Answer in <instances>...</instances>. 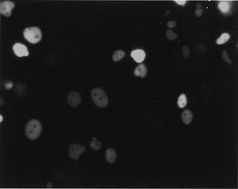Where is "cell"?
Masks as SVG:
<instances>
[{
    "mask_svg": "<svg viewBox=\"0 0 238 189\" xmlns=\"http://www.w3.org/2000/svg\"><path fill=\"white\" fill-rule=\"evenodd\" d=\"M42 129V124L39 120L35 119H31L25 126L26 136L30 140H36L40 136Z\"/></svg>",
    "mask_w": 238,
    "mask_h": 189,
    "instance_id": "1",
    "label": "cell"
},
{
    "mask_svg": "<svg viewBox=\"0 0 238 189\" xmlns=\"http://www.w3.org/2000/svg\"><path fill=\"white\" fill-rule=\"evenodd\" d=\"M91 96L93 101L97 106L104 108L108 106L109 98L103 89L99 88H93L91 92Z\"/></svg>",
    "mask_w": 238,
    "mask_h": 189,
    "instance_id": "2",
    "label": "cell"
},
{
    "mask_svg": "<svg viewBox=\"0 0 238 189\" xmlns=\"http://www.w3.org/2000/svg\"><path fill=\"white\" fill-rule=\"evenodd\" d=\"M24 35L26 40L33 44L39 42L42 38L41 31L37 27L26 28L24 32Z\"/></svg>",
    "mask_w": 238,
    "mask_h": 189,
    "instance_id": "3",
    "label": "cell"
},
{
    "mask_svg": "<svg viewBox=\"0 0 238 189\" xmlns=\"http://www.w3.org/2000/svg\"><path fill=\"white\" fill-rule=\"evenodd\" d=\"M85 147L82 145L71 144L69 147V156L70 158L77 160L79 156L85 151Z\"/></svg>",
    "mask_w": 238,
    "mask_h": 189,
    "instance_id": "4",
    "label": "cell"
},
{
    "mask_svg": "<svg viewBox=\"0 0 238 189\" xmlns=\"http://www.w3.org/2000/svg\"><path fill=\"white\" fill-rule=\"evenodd\" d=\"M67 101L70 107H76L81 102V96L77 92L72 91L68 94L67 96Z\"/></svg>",
    "mask_w": 238,
    "mask_h": 189,
    "instance_id": "5",
    "label": "cell"
},
{
    "mask_svg": "<svg viewBox=\"0 0 238 189\" xmlns=\"http://www.w3.org/2000/svg\"><path fill=\"white\" fill-rule=\"evenodd\" d=\"M15 6V4L12 2L4 1L1 4V13L6 17H10L12 14V10Z\"/></svg>",
    "mask_w": 238,
    "mask_h": 189,
    "instance_id": "6",
    "label": "cell"
},
{
    "mask_svg": "<svg viewBox=\"0 0 238 189\" xmlns=\"http://www.w3.org/2000/svg\"><path fill=\"white\" fill-rule=\"evenodd\" d=\"M13 50L15 55L19 57L23 56H28L29 55L28 49L24 44L17 43L14 44Z\"/></svg>",
    "mask_w": 238,
    "mask_h": 189,
    "instance_id": "7",
    "label": "cell"
},
{
    "mask_svg": "<svg viewBox=\"0 0 238 189\" xmlns=\"http://www.w3.org/2000/svg\"><path fill=\"white\" fill-rule=\"evenodd\" d=\"M131 56L136 62L140 63L144 60L145 57V54L142 50H137L131 52Z\"/></svg>",
    "mask_w": 238,
    "mask_h": 189,
    "instance_id": "8",
    "label": "cell"
},
{
    "mask_svg": "<svg viewBox=\"0 0 238 189\" xmlns=\"http://www.w3.org/2000/svg\"><path fill=\"white\" fill-rule=\"evenodd\" d=\"M147 69L146 66L144 64H140L134 69V74L136 77L141 78L145 77L147 74Z\"/></svg>",
    "mask_w": 238,
    "mask_h": 189,
    "instance_id": "9",
    "label": "cell"
},
{
    "mask_svg": "<svg viewBox=\"0 0 238 189\" xmlns=\"http://www.w3.org/2000/svg\"><path fill=\"white\" fill-rule=\"evenodd\" d=\"M105 158L109 163H113L115 161L117 155L116 151L112 148L108 149L105 151Z\"/></svg>",
    "mask_w": 238,
    "mask_h": 189,
    "instance_id": "10",
    "label": "cell"
},
{
    "mask_svg": "<svg viewBox=\"0 0 238 189\" xmlns=\"http://www.w3.org/2000/svg\"><path fill=\"white\" fill-rule=\"evenodd\" d=\"M181 118L183 123L188 125L191 122L193 119V114L191 111L188 110H184L181 114Z\"/></svg>",
    "mask_w": 238,
    "mask_h": 189,
    "instance_id": "11",
    "label": "cell"
},
{
    "mask_svg": "<svg viewBox=\"0 0 238 189\" xmlns=\"http://www.w3.org/2000/svg\"><path fill=\"white\" fill-rule=\"evenodd\" d=\"M126 55L125 52L122 50H118L113 54L112 59L114 62L119 61L124 58Z\"/></svg>",
    "mask_w": 238,
    "mask_h": 189,
    "instance_id": "12",
    "label": "cell"
},
{
    "mask_svg": "<svg viewBox=\"0 0 238 189\" xmlns=\"http://www.w3.org/2000/svg\"><path fill=\"white\" fill-rule=\"evenodd\" d=\"M230 38L231 36L228 33H224L217 39L216 43L218 45L223 44L230 40Z\"/></svg>",
    "mask_w": 238,
    "mask_h": 189,
    "instance_id": "13",
    "label": "cell"
},
{
    "mask_svg": "<svg viewBox=\"0 0 238 189\" xmlns=\"http://www.w3.org/2000/svg\"><path fill=\"white\" fill-rule=\"evenodd\" d=\"M178 105L180 108H183L186 106L187 104V96L184 94H181L179 96L178 102Z\"/></svg>",
    "mask_w": 238,
    "mask_h": 189,
    "instance_id": "14",
    "label": "cell"
},
{
    "mask_svg": "<svg viewBox=\"0 0 238 189\" xmlns=\"http://www.w3.org/2000/svg\"><path fill=\"white\" fill-rule=\"evenodd\" d=\"M166 37L167 39L169 40H173L177 38L178 34L172 30H168L166 32Z\"/></svg>",
    "mask_w": 238,
    "mask_h": 189,
    "instance_id": "15",
    "label": "cell"
},
{
    "mask_svg": "<svg viewBox=\"0 0 238 189\" xmlns=\"http://www.w3.org/2000/svg\"><path fill=\"white\" fill-rule=\"evenodd\" d=\"M227 2L225 1L220 2L218 4L219 9L223 13L227 12L230 9V6Z\"/></svg>",
    "mask_w": 238,
    "mask_h": 189,
    "instance_id": "16",
    "label": "cell"
},
{
    "mask_svg": "<svg viewBox=\"0 0 238 189\" xmlns=\"http://www.w3.org/2000/svg\"><path fill=\"white\" fill-rule=\"evenodd\" d=\"M195 50L199 54H205L206 51V46L203 43H199L195 47Z\"/></svg>",
    "mask_w": 238,
    "mask_h": 189,
    "instance_id": "17",
    "label": "cell"
},
{
    "mask_svg": "<svg viewBox=\"0 0 238 189\" xmlns=\"http://www.w3.org/2000/svg\"><path fill=\"white\" fill-rule=\"evenodd\" d=\"M90 146L94 150H98L101 148L102 144L100 141L93 140L91 142Z\"/></svg>",
    "mask_w": 238,
    "mask_h": 189,
    "instance_id": "18",
    "label": "cell"
},
{
    "mask_svg": "<svg viewBox=\"0 0 238 189\" xmlns=\"http://www.w3.org/2000/svg\"><path fill=\"white\" fill-rule=\"evenodd\" d=\"M222 57L224 61L227 63L231 65L232 63V61L228 56L227 51L225 50L223 51L221 53Z\"/></svg>",
    "mask_w": 238,
    "mask_h": 189,
    "instance_id": "19",
    "label": "cell"
},
{
    "mask_svg": "<svg viewBox=\"0 0 238 189\" xmlns=\"http://www.w3.org/2000/svg\"><path fill=\"white\" fill-rule=\"evenodd\" d=\"M183 55L184 58H187L190 55V51L187 46H184L182 47Z\"/></svg>",
    "mask_w": 238,
    "mask_h": 189,
    "instance_id": "20",
    "label": "cell"
},
{
    "mask_svg": "<svg viewBox=\"0 0 238 189\" xmlns=\"http://www.w3.org/2000/svg\"><path fill=\"white\" fill-rule=\"evenodd\" d=\"M177 23L174 21H170L167 23V26L170 28H173L177 26Z\"/></svg>",
    "mask_w": 238,
    "mask_h": 189,
    "instance_id": "21",
    "label": "cell"
},
{
    "mask_svg": "<svg viewBox=\"0 0 238 189\" xmlns=\"http://www.w3.org/2000/svg\"><path fill=\"white\" fill-rule=\"evenodd\" d=\"M203 10L202 8L196 9L195 12V15L197 17H200L203 14Z\"/></svg>",
    "mask_w": 238,
    "mask_h": 189,
    "instance_id": "22",
    "label": "cell"
},
{
    "mask_svg": "<svg viewBox=\"0 0 238 189\" xmlns=\"http://www.w3.org/2000/svg\"><path fill=\"white\" fill-rule=\"evenodd\" d=\"M175 2L179 5L183 6L186 4L187 2L185 1H175Z\"/></svg>",
    "mask_w": 238,
    "mask_h": 189,
    "instance_id": "23",
    "label": "cell"
},
{
    "mask_svg": "<svg viewBox=\"0 0 238 189\" xmlns=\"http://www.w3.org/2000/svg\"><path fill=\"white\" fill-rule=\"evenodd\" d=\"M202 6L200 3L198 4L196 6V9H200L202 8Z\"/></svg>",
    "mask_w": 238,
    "mask_h": 189,
    "instance_id": "24",
    "label": "cell"
}]
</instances>
